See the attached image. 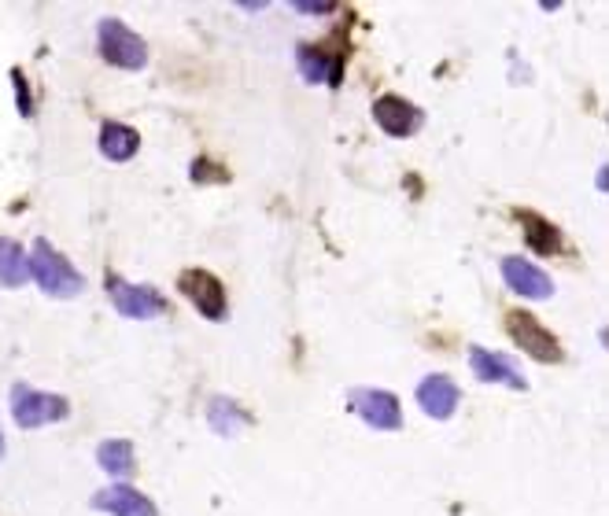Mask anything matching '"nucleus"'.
Instances as JSON below:
<instances>
[{
	"mask_svg": "<svg viewBox=\"0 0 609 516\" xmlns=\"http://www.w3.org/2000/svg\"><path fill=\"white\" fill-rule=\"evenodd\" d=\"M26 277L37 281V288L52 299H74L85 288V277L67 263V254L56 251L48 240H34L26 258Z\"/></svg>",
	"mask_w": 609,
	"mask_h": 516,
	"instance_id": "nucleus-1",
	"label": "nucleus"
},
{
	"mask_svg": "<svg viewBox=\"0 0 609 516\" xmlns=\"http://www.w3.org/2000/svg\"><path fill=\"white\" fill-rule=\"evenodd\" d=\"M70 413V402L63 395H52V391H37L30 384H16L12 387V417L19 428H45V424H56Z\"/></svg>",
	"mask_w": 609,
	"mask_h": 516,
	"instance_id": "nucleus-2",
	"label": "nucleus"
},
{
	"mask_svg": "<svg viewBox=\"0 0 609 516\" xmlns=\"http://www.w3.org/2000/svg\"><path fill=\"white\" fill-rule=\"evenodd\" d=\"M506 332H509V339H513L529 358L547 362V366L562 362V343H558V335H554L551 328H543V321H536L529 310H509V314H506Z\"/></svg>",
	"mask_w": 609,
	"mask_h": 516,
	"instance_id": "nucleus-3",
	"label": "nucleus"
},
{
	"mask_svg": "<svg viewBox=\"0 0 609 516\" xmlns=\"http://www.w3.org/2000/svg\"><path fill=\"white\" fill-rule=\"evenodd\" d=\"M97 48L100 56L111 63V67H122V70H141L148 63V45L119 19H104L100 30H97Z\"/></svg>",
	"mask_w": 609,
	"mask_h": 516,
	"instance_id": "nucleus-4",
	"label": "nucleus"
},
{
	"mask_svg": "<svg viewBox=\"0 0 609 516\" xmlns=\"http://www.w3.org/2000/svg\"><path fill=\"white\" fill-rule=\"evenodd\" d=\"M108 299L111 306L122 314V317H133V321H152V317H163L166 314V299L148 288V284H130L115 273H108Z\"/></svg>",
	"mask_w": 609,
	"mask_h": 516,
	"instance_id": "nucleus-5",
	"label": "nucleus"
},
{
	"mask_svg": "<svg viewBox=\"0 0 609 516\" xmlns=\"http://www.w3.org/2000/svg\"><path fill=\"white\" fill-rule=\"evenodd\" d=\"M296 67L310 85H332L336 89L343 77V34L332 45H299Z\"/></svg>",
	"mask_w": 609,
	"mask_h": 516,
	"instance_id": "nucleus-6",
	"label": "nucleus"
},
{
	"mask_svg": "<svg viewBox=\"0 0 609 516\" xmlns=\"http://www.w3.org/2000/svg\"><path fill=\"white\" fill-rule=\"evenodd\" d=\"M347 406H352L370 428H377V432H399L403 428V409H399V398L392 391L355 387L352 395H347Z\"/></svg>",
	"mask_w": 609,
	"mask_h": 516,
	"instance_id": "nucleus-7",
	"label": "nucleus"
},
{
	"mask_svg": "<svg viewBox=\"0 0 609 516\" xmlns=\"http://www.w3.org/2000/svg\"><path fill=\"white\" fill-rule=\"evenodd\" d=\"M178 288H182V295H185L207 321H226L229 303H226V288H222V281H218L215 273H207V270H185V273L178 277Z\"/></svg>",
	"mask_w": 609,
	"mask_h": 516,
	"instance_id": "nucleus-8",
	"label": "nucleus"
},
{
	"mask_svg": "<svg viewBox=\"0 0 609 516\" xmlns=\"http://www.w3.org/2000/svg\"><path fill=\"white\" fill-rule=\"evenodd\" d=\"M502 281L509 284V292L525 295V299H536V303L551 299V292H554V281L536 263H529V258H517V254L502 258Z\"/></svg>",
	"mask_w": 609,
	"mask_h": 516,
	"instance_id": "nucleus-9",
	"label": "nucleus"
},
{
	"mask_svg": "<svg viewBox=\"0 0 609 516\" xmlns=\"http://www.w3.org/2000/svg\"><path fill=\"white\" fill-rule=\"evenodd\" d=\"M373 122L388 133V137H414L421 129V108L403 100V97H377L373 100Z\"/></svg>",
	"mask_w": 609,
	"mask_h": 516,
	"instance_id": "nucleus-10",
	"label": "nucleus"
},
{
	"mask_svg": "<svg viewBox=\"0 0 609 516\" xmlns=\"http://www.w3.org/2000/svg\"><path fill=\"white\" fill-rule=\"evenodd\" d=\"M93 509L108 512V516H159L155 501L144 498L141 490H133L130 483H111L104 490L93 494Z\"/></svg>",
	"mask_w": 609,
	"mask_h": 516,
	"instance_id": "nucleus-11",
	"label": "nucleus"
},
{
	"mask_svg": "<svg viewBox=\"0 0 609 516\" xmlns=\"http://www.w3.org/2000/svg\"><path fill=\"white\" fill-rule=\"evenodd\" d=\"M458 398H462L458 384H455L451 377H444V373H432V377H425V380L417 384V406H421L432 420H447V417L458 409Z\"/></svg>",
	"mask_w": 609,
	"mask_h": 516,
	"instance_id": "nucleus-12",
	"label": "nucleus"
},
{
	"mask_svg": "<svg viewBox=\"0 0 609 516\" xmlns=\"http://www.w3.org/2000/svg\"><path fill=\"white\" fill-rule=\"evenodd\" d=\"M469 369L484 384H506L513 391H525V380H520L517 366L506 355H495V351H484V347H469Z\"/></svg>",
	"mask_w": 609,
	"mask_h": 516,
	"instance_id": "nucleus-13",
	"label": "nucleus"
},
{
	"mask_svg": "<svg viewBox=\"0 0 609 516\" xmlns=\"http://www.w3.org/2000/svg\"><path fill=\"white\" fill-rule=\"evenodd\" d=\"M517 222L525 225V243L536 251V254H558L562 251V232H558V225H551L547 218H540V214H532V211H517Z\"/></svg>",
	"mask_w": 609,
	"mask_h": 516,
	"instance_id": "nucleus-14",
	"label": "nucleus"
},
{
	"mask_svg": "<svg viewBox=\"0 0 609 516\" xmlns=\"http://www.w3.org/2000/svg\"><path fill=\"white\" fill-rule=\"evenodd\" d=\"M137 148H141V137H137V129H130L126 122H104V126H100V151H104V159H111V162H130V159L137 155Z\"/></svg>",
	"mask_w": 609,
	"mask_h": 516,
	"instance_id": "nucleus-15",
	"label": "nucleus"
},
{
	"mask_svg": "<svg viewBox=\"0 0 609 516\" xmlns=\"http://www.w3.org/2000/svg\"><path fill=\"white\" fill-rule=\"evenodd\" d=\"M97 465L115 476V480H130L137 472V458H133V443L130 439H104L97 447Z\"/></svg>",
	"mask_w": 609,
	"mask_h": 516,
	"instance_id": "nucleus-16",
	"label": "nucleus"
},
{
	"mask_svg": "<svg viewBox=\"0 0 609 516\" xmlns=\"http://www.w3.org/2000/svg\"><path fill=\"white\" fill-rule=\"evenodd\" d=\"M207 424H211V432H218L222 439H233L236 432H244L251 420H247V413H244L233 398L215 395V398H211V409H207Z\"/></svg>",
	"mask_w": 609,
	"mask_h": 516,
	"instance_id": "nucleus-17",
	"label": "nucleus"
},
{
	"mask_svg": "<svg viewBox=\"0 0 609 516\" xmlns=\"http://www.w3.org/2000/svg\"><path fill=\"white\" fill-rule=\"evenodd\" d=\"M0 284L5 288L26 284V251L8 236H0Z\"/></svg>",
	"mask_w": 609,
	"mask_h": 516,
	"instance_id": "nucleus-18",
	"label": "nucleus"
},
{
	"mask_svg": "<svg viewBox=\"0 0 609 516\" xmlns=\"http://www.w3.org/2000/svg\"><path fill=\"white\" fill-rule=\"evenodd\" d=\"M12 81H16V100H19V115L30 119L34 104H30V89H26V81H23V70H12Z\"/></svg>",
	"mask_w": 609,
	"mask_h": 516,
	"instance_id": "nucleus-19",
	"label": "nucleus"
},
{
	"mask_svg": "<svg viewBox=\"0 0 609 516\" xmlns=\"http://www.w3.org/2000/svg\"><path fill=\"white\" fill-rule=\"evenodd\" d=\"M193 181H226V170H215L211 162L196 159L193 162Z\"/></svg>",
	"mask_w": 609,
	"mask_h": 516,
	"instance_id": "nucleus-20",
	"label": "nucleus"
},
{
	"mask_svg": "<svg viewBox=\"0 0 609 516\" xmlns=\"http://www.w3.org/2000/svg\"><path fill=\"white\" fill-rule=\"evenodd\" d=\"M296 12H299V15H329L332 5H296Z\"/></svg>",
	"mask_w": 609,
	"mask_h": 516,
	"instance_id": "nucleus-21",
	"label": "nucleus"
},
{
	"mask_svg": "<svg viewBox=\"0 0 609 516\" xmlns=\"http://www.w3.org/2000/svg\"><path fill=\"white\" fill-rule=\"evenodd\" d=\"M0 458H5V432H0Z\"/></svg>",
	"mask_w": 609,
	"mask_h": 516,
	"instance_id": "nucleus-22",
	"label": "nucleus"
}]
</instances>
